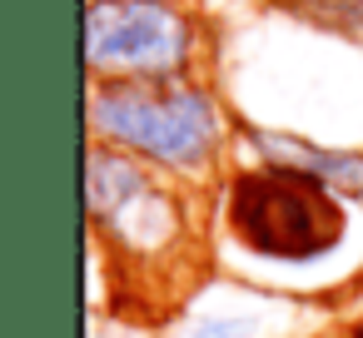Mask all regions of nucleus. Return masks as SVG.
<instances>
[{
  "mask_svg": "<svg viewBox=\"0 0 363 338\" xmlns=\"http://www.w3.org/2000/svg\"><path fill=\"white\" fill-rule=\"evenodd\" d=\"M85 125L95 145H115L169 179H204L229 140V120L209 85H90Z\"/></svg>",
  "mask_w": 363,
  "mask_h": 338,
  "instance_id": "1",
  "label": "nucleus"
},
{
  "mask_svg": "<svg viewBox=\"0 0 363 338\" xmlns=\"http://www.w3.org/2000/svg\"><path fill=\"white\" fill-rule=\"evenodd\" d=\"M224 229L229 239L274 269H313L333 259L348 234V199L298 169L254 164L224 184Z\"/></svg>",
  "mask_w": 363,
  "mask_h": 338,
  "instance_id": "2",
  "label": "nucleus"
},
{
  "mask_svg": "<svg viewBox=\"0 0 363 338\" xmlns=\"http://www.w3.org/2000/svg\"><path fill=\"white\" fill-rule=\"evenodd\" d=\"M85 214L95 239L115 254L120 269L130 274H155L174 269L194 249V219L189 204L150 169L145 159L95 145L85 154Z\"/></svg>",
  "mask_w": 363,
  "mask_h": 338,
  "instance_id": "3",
  "label": "nucleus"
},
{
  "mask_svg": "<svg viewBox=\"0 0 363 338\" xmlns=\"http://www.w3.org/2000/svg\"><path fill=\"white\" fill-rule=\"evenodd\" d=\"M194 55H199L194 21L174 0H85L90 85L189 80Z\"/></svg>",
  "mask_w": 363,
  "mask_h": 338,
  "instance_id": "4",
  "label": "nucleus"
},
{
  "mask_svg": "<svg viewBox=\"0 0 363 338\" xmlns=\"http://www.w3.org/2000/svg\"><path fill=\"white\" fill-rule=\"evenodd\" d=\"M244 145L259 154V164H279V169H298L328 189H338L343 199H363V150H328L313 145L303 135L289 130H269V125H239Z\"/></svg>",
  "mask_w": 363,
  "mask_h": 338,
  "instance_id": "5",
  "label": "nucleus"
},
{
  "mask_svg": "<svg viewBox=\"0 0 363 338\" xmlns=\"http://www.w3.org/2000/svg\"><path fill=\"white\" fill-rule=\"evenodd\" d=\"M249 318H204L194 323V338H249Z\"/></svg>",
  "mask_w": 363,
  "mask_h": 338,
  "instance_id": "6",
  "label": "nucleus"
},
{
  "mask_svg": "<svg viewBox=\"0 0 363 338\" xmlns=\"http://www.w3.org/2000/svg\"><path fill=\"white\" fill-rule=\"evenodd\" d=\"M328 338H363V328H338V333H328Z\"/></svg>",
  "mask_w": 363,
  "mask_h": 338,
  "instance_id": "7",
  "label": "nucleus"
}]
</instances>
